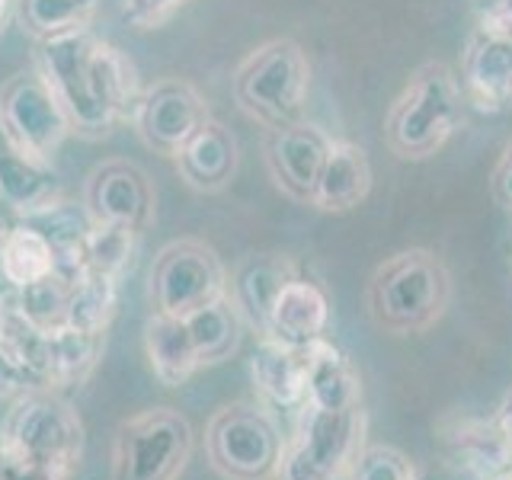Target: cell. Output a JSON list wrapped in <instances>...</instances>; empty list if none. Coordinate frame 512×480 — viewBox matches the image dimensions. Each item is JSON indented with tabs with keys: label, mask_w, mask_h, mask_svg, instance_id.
<instances>
[{
	"label": "cell",
	"mask_w": 512,
	"mask_h": 480,
	"mask_svg": "<svg viewBox=\"0 0 512 480\" xmlns=\"http://www.w3.org/2000/svg\"><path fill=\"white\" fill-rule=\"evenodd\" d=\"M452 276L432 250L413 247L388 256L368 279L365 304L372 320L388 333H423L445 314Z\"/></svg>",
	"instance_id": "cell-1"
},
{
	"label": "cell",
	"mask_w": 512,
	"mask_h": 480,
	"mask_svg": "<svg viewBox=\"0 0 512 480\" xmlns=\"http://www.w3.org/2000/svg\"><path fill=\"white\" fill-rule=\"evenodd\" d=\"M464 119V93L442 61L416 68L384 119V144L400 160H426L445 148Z\"/></svg>",
	"instance_id": "cell-2"
},
{
	"label": "cell",
	"mask_w": 512,
	"mask_h": 480,
	"mask_svg": "<svg viewBox=\"0 0 512 480\" xmlns=\"http://www.w3.org/2000/svg\"><path fill=\"white\" fill-rule=\"evenodd\" d=\"M234 103L256 125L279 128L301 119L311 90V61L295 39H269L237 64Z\"/></svg>",
	"instance_id": "cell-3"
},
{
	"label": "cell",
	"mask_w": 512,
	"mask_h": 480,
	"mask_svg": "<svg viewBox=\"0 0 512 480\" xmlns=\"http://www.w3.org/2000/svg\"><path fill=\"white\" fill-rule=\"evenodd\" d=\"M0 436L13 458L71 477L84 455V423L68 400L48 388L16 397Z\"/></svg>",
	"instance_id": "cell-4"
},
{
	"label": "cell",
	"mask_w": 512,
	"mask_h": 480,
	"mask_svg": "<svg viewBox=\"0 0 512 480\" xmlns=\"http://www.w3.org/2000/svg\"><path fill=\"white\" fill-rule=\"evenodd\" d=\"M93 42L96 36L90 29H74L64 32V36L36 42V55H32V68L42 74L58 106L64 109V116L71 122V135L84 141L109 138L112 128L119 125L93 90L90 80Z\"/></svg>",
	"instance_id": "cell-5"
},
{
	"label": "cell",
	"mask_w": 512,
	"mask_h": 480,
	"mask_svg": "<svg viewBox=\"0 0 512 480\" xmlns=\"http://www.w3.org/2000/svg\"><path fill=\"white\" fill-rule=\"evenodd\" d=\"M282 452L285 439L266 404L237 400L221 407L205 426L208 464L224 480H276Z\"/></svg>",
	"instance_id": "cell-6"
},
{
	"label": "cell",
	"mask_w": 512,
	"mask_h": 480,
	"mask_svg": "<svg viewBox=\"0 0 512 480\" xmlns=\"http://www.w3.org/2000/svg\"><path fill=\"white\" fill-rule=\"evenodd\" d=\"M365 439V410H298L295 436L285 442L276 480H349Z\"/></svg>",
	"instance_id": "cell-7"
},
{
	"label": "cell",
	"mask_w": 512,
	"mask_h": 480,
	"mask_svg": "<svg viewBox=\"0 0 512 480\" xmlns=\"http://www.w3.org/2000/svg\"><path fill=\"white\" fill-rule=\"evenodd\" d=\"M218 298H228V269L215 247L180 237L157 250L151 266V304L157 314L189 317Z\"/></svg>",
	"instance_id": "cell-8"
},
{
	"label": "cell",
	"mask_w": 512,
	"mask_h": 480,
	"mask_svg": "<svg viewBox=\"0 0 512 480\" xmlns=\"http://www.w3.org/2000/svg\"><path fill=\"white\" fill-rule=\"evenodd\" d=\"M192 442L183 413L144 410L116 432V480H176L192 458Z\"/></svg>",
	"instance_id": "cell-9"
},
{
	"label": "cell",
	"mask_w": 512,
	"mask_h": 480,
	"mask_svg": "<svg viewBox=\"0 0 512 480\" xmlns=\"http://www.w3.org/2000/svg\"><path fill=\"white\" fill-rule=\"evenodd\" d=\"M0 125L20 151L48 160L58 154L64 138L71 135V122L48 90L36 68L16 71L0 87Z\"/></svg>",
	"instance_id": "cell-10"
},
{
	"label": "cell",
	"mask_w": 512,
	"mask_h": 480,
	"mask_svg": "<svg viewBox=\"0 0 512 480\" xmlns=\"http://www.w3.org/2000/svg\"><path fill=\"white\" fill-rule=\"evenodd\" d=\"M208 119H212V112H208L199 87L183 77H167L144 87L132 122L144 148L160 157H176Z\"/></svg>",
	"instance_id": "cell-11"
},
{
	"label": "cell",
	"mask_w": 512,
	"mask_h": 480,
	"mask_svg": "<svg viewBox=\"0 0 512 480\" xmlns=\"http://www.w3.org/2000/svg\"><path fill=\"white\" fill-rule=\"evenodd\" d=\"M84 208L100 224H122L144 234L157 215V192L144 167L112 157L96 164L84 180Z\"/></svg>",
	"instance_id": "cell-12"
},
{
	"label": "cell",
	"mask_w": 512,
	"mask_h": 480,
	"mask_svg": "<svg viewBox=\"0 0 512 480\" xmlns=\"http://www.w3.org/2000/svg\"><path fill=\"white\" fill-rule=\"evenodd\" d=\"M330 144L333 138L324 128L304 119L269 128L263 141V160L276 189H282L288 199L311 205L314 186L330 154Z\"/></svg>",
	"instance_id": "cell-13"
},
{
	"label": "cell",
	"mask_w": 512,
	"mask_h": 480,
	"mask_svg": "<svg viewBox=\"0 0 512 480\" xmlns=\"http://www.w3.org/2000/svg\"><path fill=\"white\" fill-rule=\"evenodd\" d=\"M461 93L480 112H503L512 103V36L487 26L474 32L461 61Z\"/></svg>",
	"instance_id": "cell-14"
},
{
	"label": "cell",
	"mask_w": 512,
	"mask_h": 480,
	"mask_svg": "<svg viewBox=\"0 0 512 480\" xmlns=\"http://www.w3.org/2000/svg\"><path fill=\"white\" fill-rule=\"evenodd\" d=\"M327 327H330V298L324 292V285L311 282L308 276H298L272 301L260 336H269V340L292 349H311L317 340L327 336Z\"/></svg>",
	"instance_id": "cell-15"
},
{
	"label": "cell",
	"mask_w": 512,
	"mask_h": 480,
	"mask_svg": "<svg viewBox=\"0 0 512 480\" xmlns=\"http://www.w3.org/2000/svg\"><path fill=\"white\" fill-rule=\"evenodd\" d=\"M301 269L292 256L285 253H247L228 276V298L244 317V324L263 333L272 301L282 288L298 279Z\"/></svg>",
	"instance_id": "cell-16"
},
{
	"label": "cell",
	"mask_w": 512,
	"mask_h": 480,
	"mask_svg": "<svg viewBox=\"0 0 512 480\" xmlns=\"http://www.w3.org/2000/svg\"><path fill=\"white\" fill-rule=\"evenodd\" d=\"M180 180L196 189V192H221L228 189L237 164H240V148L234 132L218 119H208L196 135H192L180 154L173 157Z\"/></svg>",
	"instance_id": "cell-17"
},
{
	"label": "cell",
	"mask_w": 512,
	"mask_h": 480,
	"mask_svg": "<svg viewBox=\"0 0 512 480\" xmlns=\"http://www.w3.org/2000/svg\"><path fill=\"white\" fill-rule=\"evenodd\" d=\"M250 375L266 407L298 413L308 400V349H292L260 336Z\"/></svg>",
	"instance_id": "cell-18"
},
{
	"label": "cell",
	"mask_w": 512,
	"mask_h": 480,
	"mask_svg": "<svg viewBox=\"0 0 512 480\" xmlns=\"http://www.w3.org/2000/svg\"><path fill=\"white\" fill-rule=\"evenodd\" d=\"M61 199L55 167L20 151L0 125V202L20 218Z\"/></svg>",
	"instance_id": "cell-19"
},
{
	"label": "cell",
	"mask_w": 512,
	"mask_h": 480,
	"mask_svg": "<svg viewBox=\"0 0 512 480\" xmlns=\"http://www.w3.org/2000/svg\"><path fill=\"white\" fill-rule=\"evenodd\" d=\"M368 192H372V164H368L365 148L356 141H333L314 186L311 205L317 212L343 215L365 202Z\"/></svg>",
	"instance_id": "cell-20"
},
{
	"label": "cell",
	"mask_w": 512,
	"mask_h": 480,
	"mask_svg": "<svg viewBox=\"0 0 512 480\" xmlns=\"http://www.w3.org/2000/svg\"><path fill=\"white\" fill-rule=\"evenodd\" d=\"M304 404L333 413L362 407L359 368L327 336L308 349V400Z\"/></svg>",
	"instance_id": "cell-21"
},
{
	"label": "cell",
	"mask_w": 512,
	"mask_h": 480,
	"mask_svg": "<svg viewBox=\"0 0 512 480\" xmlns=\"http://www.w3.org/2000/svg\"><path fill=\"white\" fill-rule=\"evenodd\" d=\"M144 352H148L154 378L164 388H180L202 368L186 317H167L154 311L144 324Z\"/></svg>",
	"instance_id": "cell-22"
},
{
	"label": "cell",
	"mask_w": 512,
	"mask_h": 480,
	"mask_svg": "<svg viewBox=\"0 0 512 480\" xmlns=\"http://www.w3.org/2000/svg\"><path fill=\"white\" fill-rule=\"evenodd\" d=\"M90 80L100 103L112 112L116 122H132L141 106L144 87L138 80V71L119 45L96 39L90 52Z\"/></svg>",
	"instance_id": "cell-23"
},
{
	"label": "cell",
	"mask_w": 512,
	"mask_h": 480,
	"mask_svg": "<svg viewBox=\"0 0 512 480\" xmlns=\"http://www.w3.org/2000/svg\"><path fill=\"white\" fill-rule=\"evenodd\" d=\"M0 340L29 368L36 388L52 391V340H48V330L36 327L20 311L13 288L0 292Z\"/></svg>",
	"instance_id": "cell-24"
},
{
	"label": "cell",
	"mask_w": 512,
	"mask_h": 480,
	"mask_svg": "<svg viewBox=\"0 0 512 480\" xmlns=\"http://www.w3.org/2000/svg\"><path fill=\"white\" fill-rule=\"evenodd\" d=\"M186 327L192 333V343H196L199 362L205 365H221L228 362L234 352L240 349V340H244V317L234 308L231 298H218L205 308L192 311L186 317Z\"/></svg>",
	"instance_id": "cell-25"
},
{
	"label": "cell",
	"mask_w": 512,
	"mask_h": 480,
	"mask_svg": "<svg viewBox=\"0 0 512 480\" xmlns=\"http://www.w3.org/2000/svg\"><path fill=\"white\" fill-rule=\"evenodd\" d=\"M55 272V250L52 244L23 218L16 221V228L0 247V279L7 282V288H26L32 282H39Z\"/></svg>",
	"instance_id": "cell-26"
},
{
	"label": "cell",
	"mask_w": 512,
	"mask_h": 480,
	"mask_svg": "<svg viewBox=\"0 0 512 480\" xmlns=\"http://www.w3.org/2000/svg\"><path fill=\"white\" fill-rule=\"evenodd\" d=\"M52 340V391L84 384L106 349V333H90L64 324L48 333Z\"/></svg>",
	"instance_id": "cell-27"
},
{
	"label": "cell",
	"mask_w": 512,
	"mask_h": 480,
	"mask_svg": "<svg viewBox=\"0 0 512 480\" xmlns=\"http://www.w3.org/2000/svg\"><path fill=\"white\" fill-rule=\"evenodd\" d=\"M96 7L100 0H16L13 16L26 36L42 42L74 29H90Z\"/></svg>",
	"instance_id": "cell-28"
},
{
	"label": "cell",
	"mask_w": 512,
	"mask_h": 480,
	"mask_svg": "<svg viewBox=\"0 0 512 480\" xmlns=\"http://www.w3.org/2000/svg\"><path fill=\"white\" fill-rule=\"evenodd\" d=\"M119 308V282L100 276V272H84L71 285L68 301V324L77 330L106 333Z\"/></svg>",
	"instance_id": "cell-29"
},
{
	"label": "cell",
	"mask_w": 512,
	"mask_h": 480,
	"mask_svg": "<svg viewBox=\"0 0 512 480\" xmlns=\"http://www.w3.org/2000/svg\"><path fill=\"white\" fill-rule=\"evenodd\" d=\"M138 231L122 228V224H100L93 221V228L84 240V266L87 272H100L122 282V276L135 263L138 253Z\"/></svg>",
	"instance_id": "cell-30"
},
{
	"label": "cell",
	"mask_w": 512,
	"mask_h": 480,
	"mask_svg": "<svg viewBox=\"0 0 512 480\" xmlns=\"http://www.w3.org/2000/svg\"><path fill=\"white\" fill-rule=\"evenodd\" d=\"M71 279L58 276H45L39 282H32L26 288H16V304H20V311L32 320L36 327L42 330H58L68 324V301H71Z\"/></svg>",
	"instance_id": "cell-31"
},
{
	"label": "cell",
	"mask_w": 512,
	"mask_h": 480,
	"mask_svg": "<svg viewBox=\"0 0 512 480\" xmlns=\"http://www.w3.org/2000/svg\"><path fill=\"white\" fill-rule=\"evenodd\" d=\"M420 471L413 461L391 445H362V452L349 471V480H416Z\"/></svg>",
	"instance_id": "cell-32"
},
{
	"label": "cell",
	"mask_w": 512,
	"mask_h": 480,
	"mask_svg": "<svg viewBox=\"0 0 512 480\" xmlns=\"http://www.w3.org/2000/svg\"><path fill=\"white\" fill-rule=\"evenodd\" d=\"M180 7L186 0H122V20L138 32H151L167 26Z\"/></svg>",
	"instance_id": "cell-33"
},
{
	"label": "cell",
	"mask_w": 512,
	"mask_h": 480,
	"mask_svg": "<svg viewBox=\"0 0 512 480\" xmlns=\"http://www.w3.org/2000/svg\"><path fill=\"white\" fill-rule=\"evenodd\" d=\"M29 391H42V388H36L29 368L13 356L4 340H0V400H16Z\"/></svg>",
	"instance_id": "cell-34"
},
{
	"label": "cell",
	"mask_w": 512,
	"mask_h": 480,
	"mask_svg": "<svg viewBox=\"0 0 512 480\" xmlns=\"http://www.w3.org/2000/svg\"><path fill=\"white\" fill-rule=\"evenodd\" d=\"M490 189H493V199L500 202L506 212H512V141L503 148L500 160H496L493 176H490Z\"/></svg>",
	"instance_id": "cell-35"
},
{
	"label": "cell",
	"mask_w": 512,
	"mask_h": 480,
	"mask_svg": "<svg viewBox=\"0 0 512 480\" xmlns=\"http://www.w3.org/2000/svg\"><path fill=\"white\" fill-rule=\"evenodd\" d=\"M7 480H71V474H61V471L42 468V464H32V461H23V458L10 455Z\"/></svg>",
	"instance_id": "cell-36"
},
{
	"label": "cell",
	"mask_w": 512,
	"mask_h": 480,
	"mask_svg": "<svg viewBox=\"0 0 512 480\" xmlns=\"http://www.w3.org/2000/svg\"><path fill=\"white\" fill-rule=\"evenodd\" d=\"M496 426H500V432H503V442H506V452H509V464H512V394L506 397L500 416H496Z\"/></svg>",
	"instance_id": "cell-37"
},
{
	"label": "cell",
	"mask_w": 512,
	"mask_h": 480,
	"mask_svg": "<svg viewBox=\"0 0 512 480\" xmlns=\"http://www.w3.org/2000/svg\"><path fill=\"white\" fill-rule=\"evenodd\" d=\"M16 221H20V215L10 212V208L0 202V247H4V240L10 237V231L16 228Z\"/></svg>",
	"instance_id": "cell-38"
},
{
	"label": "cell",
	"mask_w": 512,
	"mask_h": 480,
	"mask_svg": "<svg viewBox=\"0 0 512 480\" xmlns=\"http://www.w3.org/2000/svg\"><path fill=\"white\" fill-rule=\"evenodd\" d=\"M13 4H16V0H0V36H4L10 20H13Z\"/></svg>",
	"instance_id": "cell-39"
},
{
	"label": "cell",
	"mask_w": 512,
	"mask_h": 480,
	"mask_svg": "<svg viewBox=\"0 0 512 480\" xmlns=\"http://www.w3.org/2000/svg\"><path fill=\"white\" fill-rule=\"evenodd\" d=\"M7 464H10V452H7L4 436H0V480H7Z\"/></svg>",
	"instance_id": "cell-40"
},
{
	"label": "cell",
	"mask_w": 512,
	"mask_h": 480,
	"mask_svg": "<svg viewBox=\"0 0 512 480\" xmlns=\"http://www.w3.org/2000/svg\"><path fill=\"white\" fill-rule=\"evenodd\" d=\"M484 480H512V464H506V468H500V471H493V474L484 477Z\"/></svg>",
	"instance_id": "cell-41"
},
{
	"label": "cell",
	"mask_w": 512,
	"mask_h": 480,
	"mask_svg": "<svg viewBox=\"0 0 512 480\" xmlns=\"http://www.w3.org/2000/svg\"><path fill=\"white\" fill-rule=\"evenodd\" d=\"M416 480H436V477H429V474H420V477H416Z\"/></svg>",
	"instance_id": "cell-42"
},
{
	"label": "cell",
	"mask_w": 512,
	"mask_h": 480,
	"mask_svg": "<svg viewBox=\"0 0 512 480\" xmlns=\"http://www.w3.org/2000/svg\"><path fill=\"white\" fill-rule=\"evenodd\" d=\"M186 4H189V0H186Z\"/></svg>",
	"instance_id": "cell-43"
}]
</instances>
